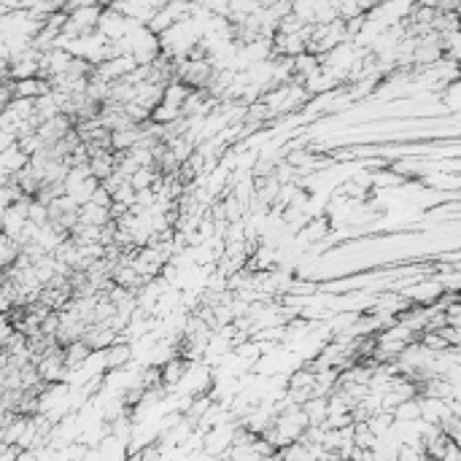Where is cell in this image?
<instances>
[{
    "label": "cell",
    "mask_w": 461,
    "mask_h": 461,
    "mask_svg": "<svg viewBox=\"0 0 461 461\" xmlns=\"http://www.w3.org/2000/svg\"><path fill=\"white\" fill-rule=\"evenodd\" d=\"M78 221L81 224H92V227H105L111 221V211L105 205L84 202V205H78Z\"/></svg>",
    "instance_id": "1"
}]
</instances>
